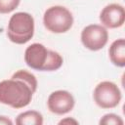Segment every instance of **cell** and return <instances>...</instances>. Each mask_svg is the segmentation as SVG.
<instances>
[{"instance_id":"obj_1","label":"cell","mask_w":125,"mask_h":125,"mask_svg":"<svg viewBox=\"0 0 125 125\" xmlns=\"http://www.w3.org/2000/svg\"><path fill=\"white\" fill-rule=\"evenodd\" d=\"M37 89L36 77L23 69L15 72L11 79L0 82V103L13 108L28 105Z\"/></svg>"},{"instance_id":"obj_2","label":"cell","mask_w":125,"mask_h":125,"mask_svg":"<svg viewBox=\"0 0 125 125\" xmlns=\"http://www.w3.org/2000/svg\"><path fill=\"white\" fill-rule=\"evenodd\" d=\"M24 61L29 67L40 71L57 70L63 62L62 57L58 52L48 50L40 43H33L25 49Z\"/></svg>"},{"instance_id":"obj_3","label":"cell","mask_w":125,"mask_h":125,"mask_svg":"<svg viewBox=\"0 0 125 125\" xmlns=\"http://www.w3.org/2000/svg\"><path fill=\"white\" fill-rule=\"evenodd\" d=\"M34 34V19L25 12L14 14L8 23L7 35L10 41L16 44H24L28 42Z\"/></svg>"},{"instance_id":"obj_4","label":"cell","mask_w":125,"mask_h":125,"mask_svg":"<svg viewBox=\"0 0 125 125\" xmlns=\"http://www.w3.org/2000/svg\"><path fill=\"white\" fill-rule=\"evenodd\" d=\"M45 27L53 33H64L73 24V17L68 9L63 6H52L48 8L43 16Z\"/></svg>"},{"instance_id":"obj_5","label":"cell","mask_w":125,"mask_h":125,"mask_svg":"<svg viewBox=\"0 0 125 125\" xmlns=\"http://www.w3.org/2000/svg\"><path fill=\"white\" fill-rule=\"evenodd\" d=\"M94 101L102 108H113L121 101V92L118 86L111 81L99 83L94 90Z\"/></svg>"},{"instance_id":"obj_6","label":"cell","mask_w":125,"mask_h":125,"mask_svg":"<svg viewBox=\"0 0 125 125\" xmlns=\"http://www.w3.org/2000/svg\"><path fill=\"white\" fill-rule=\"evenodd\" d=\"M108 40V32L106 28L100 24H90L83 28L81 32L82 44L91 51H99L103 49Z\"/></svg>"},{"instance_id":"obj_7","label":"cell","mask_w":125,"mask_h":125,"mask_svg":"<svg viewBox=\"0 0 125 125\" xmlns=\"http://www.w3.org/2000/svg\"><path fill=\"white\" fill-rule=\"evenodd\" d=\"M74 104L75 101L73 96L65 90H58L51 93L47 101L49 110L58 115H62L71 111L74 107Z\"/></svg>"},{"instance_id":"obj_8","label":"cell","mask_w":125,"mask_h":125,"mask_svg":"<svg viewBox=\"0 0 125 125\" xmlns=\"http://www.w3.org/2000/svg\"><path fill=\"white\" fill-rule=\"evenodd\" d=\"M101 22L108 28H117L125 21V10L120 4L112 3L106 5L100 14Z\"/></svg>"},{"instance_id":"obj_9","label":"cell","mask_w":125,"mask_h":125,"mask_svg":"<svg viewBox=\"0 0 125 125\" xmlns=\"http://www.w3.org/2000/svg\"><path fill=\"white\" fill-rule=\"evenodd\" d=\"M111 62L119 67L125 66V40L123 38L112 42L108 50Z\"/></svg>"},{"instance_id":"obj_10","label":"cell","mask_w":125,"mask_h":125,"mask_svg":"<svg viewBox=\"0 0 125 125\" xmlns=\"http://www.w3.org/2000/svg\"><path fill=\"white\" fill-rule=\"evenodd\" d=\"M18 125H42L43 116L40 112L35 110H27L20 113L16 118Z\"/></svg>"},{"instance_id":"obj_11","label":"cell","mask_w":125,"mask_h":125,"mask_svg":"<svg viewBox=\"0 0 125 125\" xmlns=\"http://www.w3.org/2000/svg\"><path fill=\"white\" fill-rule=\"evenodd\" d=\"M123 123L124 122L122 118L114 113H107L104 115L100 120V124L103 125H123Z\"/></svg>"},{"instance_id":"obj_12","label":"cell","mask_w":125,"mask_h":125,"mask_svg":"<svg viewBox=\"0 0 125 125\" xmlns=\"http://www.w3.org/2000/svg\"><path fill=\"white\" fill-rule=\"evenodd\" d=\"M21 0H0V14L13 12L20 4Z\"/></svg>"},{"instance_id":"obj_13","label":"cell","mask_w":125,"mask_h":125,"mask_svg":"<svg viewBox=\"0 0 125 125\" xmlns=\"http://www.w3.org/2000/svg\"><path fill=\"white\" fill-rule=\"evenodd\" d=\"M59 124H78V121L73 119V118H65V119H62L59 122Z\"/></svg>"},{"instance_id":"obj_14","label":"cell","mask_w":125,"mask_h":125,"mask_svg":"<svg viewBox=\"0 0 125 125\" xmlns=\"http://www.w3.org/2000/svg\"><path fill=\"white\" fill-rule=\"evenodd\" d=\"M13 122L10 118L6 116H0V125H12Z\"/></svg>"}]
</instances>
